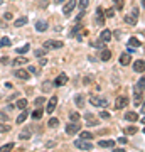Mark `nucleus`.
<instances>
[{"instance_id": "nucleus-1", "label": "nucleus", "mask_w": 145, "mask_h": 152, "mask_svg": "<svg viewBox=\"0 0 145 152\" xmlns=\"http://www.w3.org/2000/svg\"><path fill=\"white\" fill-rule=\"evenodd\" d=\"M138 9H137V7H135L133 10H132V14H130V15H125L123 17V20L127 22V24H128V26H137V22H138Z\"/></svg>"}, {"instance_id": "nucleus-2", "label": "nucleus", "mask_w": 145, "mask_h": 152, "mask_svg": "<svg viewBox=\"0 0 145 152\" xmlns=\"http://www.w3.org/2000/svg\"><path fill=\"white\" fill-rule=\"evenodd\" d=\"M63 46H64L63 41H46L44 42V49H59Z\"/></svg>"}, {"instance_id": "nucleus-3", "label": "nucleus", "mask_w": 145, "mask_h": 152, "mask_svg": "<svg viewBox=\"0 0 145 152\" xmlns=\"http://www.w3.org/2000/svg\"><path fill=\"white\" fill-rule=\"evenodd\" d=\"M74 145L78 147V149H83V151H91L93 145L90 144L88 140H83V139H79V140H74Z\"/></svg>"}, {"instance_id": "nucleus-4", "label": "nucleus", "mask_w": 145, "mask_h": 152, "mask_svg": "<svg viewBox=\"0 0 145 152\" xmlns=\"http://www.w3.org/2000/svg\"><path fill=\"white\" fill-rule=\"evenodd\" d=\"M79 132V125L76 124V122H69V124L66 125V134H69V135H74Z\"/></svg>"}, {"instance_id": "nucleus-5", "label": "nucleus", "mask_w": 145, "mask_h": 152, "mask_svg": "<svg viewBox=\"0 0 145 152\" xmlns=\"http://www.w3.org/2000/svg\"><path fill=\"white\" fill-rule=\"evenodd\" d=\"M90 102H91V105H95V107H106V105H108V100H106V98L91 96V98H90Z\"/></svg>"}, {"instance_id": "nucleus-6", "label": "nucleus", "mask_w": 145, "mask_h": 152, "mask_svg": "<svg viewBox=\"0 0 145 152\" xmlns=\"http://www.w3.org/2000/svg\"><path fill=\"white\" fill-rule=\"evenodd\" d=\"M95 24H96V26H103V24H105V12H103L101 7H98L96 9V19H95Z\"/></svg>"}, {"instance_id": "nucleus-7", "label": "nucleus", "mask_w": 145, "mask_h": 152, "mask_svg": "<svg viewBox=\"0 0 145 152\" xmlns=\"http://www.w3.org/2000/svg\"><path fill=\"white\" fill-rule=\"evenodd\" d=\"M74 7H76L74 0H68V2H66V5L63 7V14H64V15H69L71 12L74 10Z\"/></svg>"}, {"instance_id": "nucleus-8", "label": "nucleus", "mask_w": 145, "mask_h": 152, "mask_svg": "<svg viewBox=\"0 0 145 152\" xmlns=\"http://www.w3.org/2000/svg\"><path fill=\"white\" fill-rule=\"evenodd\" d=\"M127 105H128V98L127 96H118L117 98V102H115V108L122 110V108H125Z\"/></svg>"}, {"instance_id": "nucleus-9", "label": "nucleus", "mask_w": 145, "mask_h": 152, "mask_svg": "<svg viewBox=\"0 0 145 152\" xmlns=\"http://www.w3.org/2000/svg\"><path fill=\"white\" fill-rule=\"evenodd\" d=\"M66 83H68V76H66L64 73H61V75L54 80V86H64Z\"/></svg>"}, {"instance_id": "nucleus-10", "label": "nucleus", "mask_w": 145, "mask_h": 152, "mask_svg": "<svg viewBox=\"0 0 145 152\" xmlns=\"http://www.w3.org/2000/svg\"><path fill=\"white\" fill-rule=\"evenodd\" d=\"M47 27H49V24L46 20H37L36 22V31H37V32H46Z\"/></svg>"}, {"instance_id": "nucleus-11", "label": "nucleus", "mask_w": 145, "mask_h": 152, "mask_svg": "<svg viewBox=\"0 0 145 152\" xmlns=\"http://www.w3.org/2000/svg\"><path fill=\"white\" fill-rule=\"evenodd\" d=\"M133 69L137 71V73H144V69H145V61H144V59L135 61V63H133Z\"/></svg>"}, {"instance_id": "nucleus-12", "label": "nucleus", "mask_w": 145, "mask_h": 152, "mask_svg": "<svg viewBox=\"0 0 145 152\" xmlns=\"http://www.w3.org/2000/svg\"><path fill=\"white\" fill-rule=\"evenodd\" d=\"M100 41H101V42H108V41H111V31L105 29V31L100 34Z\"/></svg>"}, {"instance_id": "nucleus-13", "label": "nucleus", "mask_w": 145, "mask_h": 152, "mask_svg": "<svg viewBox=\"0 0 145 152\" xmlns=\"http://www.w3.org/2000/svg\"><path fill=\"white\" fill-rule=\"evenodd\" d=\"M56 105H58V96H52L47 103V113H52L54 110H56Z\"/></svg>"}, {"instance_id": "nucleus-14", "label": "nucleus", "mask_w": 145, "mask_h": 152, "mask_svg": "<svg viewBox=\"0 0 145 152\" xmlns=\"http://www.w3.org/2000/svg\"><path fill=\"white\" fill-rule=\"evenodd\" d=\"M130 63H132V58H130V54H128V53H123V54L120 56V64L128 66Z\"/></svg>"}, {"instance_id": "nucleus-15", "label": "nucleus", "mask_w": 145, "mask_h": 152, "mask_svg": "<svg viewBox=\"0 0 145 152\" xmlns=\"http://www.w3.org/2000/svg\"><path fill=\"white\" fill-rule=\"evenodd\" d=\"M142 102H144V91L135 88V105H142Z\"/></svg>"}, {"instance_id": "nucleus-16", "label": "nucleus", "mask_w": 145, "mask_h": 152, "mask_svg": "<svg viewBox=\"0 0 145 152\" xmlns=\"http://www.w3.org/2000/svg\"><path fill=\"white\" fill-rule=\"evenodd\" d=\"M128 46L132 49H137V48H140V46H142V41H138L137 37H130L128 39Z\"/></svg>"}, {"instance_id": "nucleus-17", "label": "nucleus", "mask_w": 145, "mask_h": 152, "mask_svg": "<svg viewBox=\"0 0 145 152\" xmlns=\"http://www.w3.org/2000/svg\"><path fill=\"white\" fill-rule=\"evenodd\" d=\"M14 75H15L17 78H20V80H29V76H31L26 69H17L15 73H14Z\"/></svg>"}, {"instance_id": "nucleus-18", "label": "nucleus", "mask_w": 145, "mask_h": 152, "mask_svg": "<svg viewBox=\"0 0 145 152\" xmlns=\"http://www.w3.org/2000/svg\"><path fill=\"white\" fill-rule=\"evenodd\" d=\"M125 120L135 122V120H138V113H135V112H127V113H125Z\"/></svg>"}, {"instance_id": "nucleus-19", "label": "nucleus", "mask_w": 145, "mask_h": 152, "mask_svg": "<svg viewBox=\"0 0 145 152\" xmlns=\"http://www.w3.org/2000/svg\"><path fill=\"white\" fill-rule=\"evenodd\" d=\"M138 132V127H123V134L125 135H133Z\"/></svg>"}, {"instance_id": "nucleus-20", "label": "nucleus", "mask_w": 145, "mask_h": 152, "mask_svg": "<svg viewBox=\"0 0 145 152\" xmlns=\"http://www.w3.org/2000/svg\"><path fill=\"white\" fill-rule=\"evenodd\" d=\"M14 147H15V144H14V142H9V144H5V145L0 147V152H12L14 151Z\"/></svg>"}, {"instance_id": "nucleus-21", "label": "nucleus", "mask_w": 145, "mask_h": 152, "mask_svg": "<svg viewBox=\"0 0 145 152\" xmlns=\"http://www.w3.org/2000/svg\"><path fill=\"white\" fill-rule=\"evenodd\" d=\"M74 103H76V107H79V108H83V107H85V96H83V95H76V98H74Z\"/></svg>"}, {"instance_id": "nucleus-22", "label": "nucleus", "mask_w": 145, "mask_h": 152, "mask_svg": "<svg viewBox=\"0 0 145 152\" xmlns=\"http://www.w3.org/2000/svg\"><path fill=\"white\" fill-rule=\"evenodd\" d=\"M110 58H111V51L103 49V51H101V56H100V59H101V61H110Z\"/></svg>"}, {"instance_id": "nucleus-23", "label": "nucleus", "mask_w": 145, "mask_h": 152, "mask_svg": "<svg viewBox=\"0 0 145 152\" xmlns=\"http://www.w3.org/2000/svg\"><path fill=\"white\" fill-rule=\"evenodd\" d=\"M85 118H86V122H88V125H96L98 124V120L95 118L91 113H85Z\"/></svg>"}, {"instance_id": "nucleus-24", "label": "nucleus", "mask_w": 145, "mask_h": 152, "mask_svg": "<svg viewBox=\"0 0 145 152\" xmlns=\"http://www.w3.org/2000/svg\"><path fill=\"white\" fill-rule=\"evenodd\" d=\"M98 145L105 147V149H106V147H113V145H115V140H100V142H98Z\"/></svg>"}, {"instance_id": "nucleus-25", "label": "nucleus", "mask_w": 145, "mask_h": 152, "mask_svg": "<svg viewBox=\"0 0 145 152\" xmlns=\"http://www.w3.org/2000/svg\"><path fill=\"white\" fill-rule=\"evenodd\" d=\"M26 24H27V17H20V19H17V20L14 22L15 27H22V26H26Z\"/></svg>"}, {"instance_id": "nucleus-26", "label": "nucleus", "mask_w": 145, "mask_h": 152, "mask_svg": "<svg viewBox=\"0 0 145 152\" xmlns=\"http://www.w3.org/2000/svg\"><path fill=\"white\" fill-rule=\"evenodd\" d=\"M79 137H81V139H83V140H91V139H93V134H91V132H81V134H79Z\"/></svg>"}, {"instance_id": "nucleus-27", "label": "nucleus", "mask_w": 145, "mask_h": 152, "mask_svg": "<svg viewBox=\"0 0 145 152\" xmlns=\"http://www.w3.org/2000/svg\"><path fill=\"white\" fill-rule=\"evenodd\" d=\"M27 117H29V112H22V113L17 117V124H24Z\"/></svg>"}, {"instance_id": "nucleus-28", "label": "nucleus", "mask_w": 145, "mask_h": 152, "mask_svg": "<svg viewBox=\"0 0 145 152\" xmlns=\"http://www.w3.org/2000/svg\"><path fill=\"white\" fill-rule=\"evenodd\" d=\"M29 137H31V130H29V129H26V130L20 132L19 139H20V140H26V139H29Z\"/></svg>"}, {"instance_id": "nucleus-29", "label": "nucleus", "mask_w": 145, "mask_h": 152, "mask_svg": "<svg viewBox=\"0 0 145 152\" xmlns=\"http://www.w3.org/2000/svg\"><path fill=\"white\" fill-rule=\"evenodd\" d=\"M26 107H27V100H24V98H20V100H17V108L26 110Z\"/></svg>"}, {"instance_id": "nucleus-30", "label": "nucleus", "mask_w": 145, "mask_h": 152, "mask_svg": "<svg viewBox=\"0 0 145 152\" xmlns=\"http://www.w3.org/2000/svg\"><path fill=\"white\" fill-rule=\"evenodd\" d=\"M27 61H29L27 58H24V56H20V58H17L15 61H12V64H14V66H17V64H24V63H27Z\"/></svg>"}, {"instance_id": "nucleus-31", "label": "nucleus", "mask_w": 145, "mask_h": 152, "mask_svg": "<svg viewBox=\"0 0 145 152\" xmlns=\"http://www.w3.org/2000/svg\"><path fill=\"white\" fill-rule=\"evenodd\" d=\"M42 113H44V112H42V110H41V107H39L37 110H34V112H32V118L39 120V118H41V117H42Z\"/></svg>"}, {"instance_id": "nucleus-32", "label": "nucleus", "mask_w": 145, "mask_h": 152, "mask_svg": "<svg viewBox=\"0 0 145 152\" xmlns=\"http://www.w3.org/2000/svg\"><path fill=\"white\" fill-rule=\"evenodd\" d=\"M29 49H31V46H29V44H24V46H20V48L17 49V53H19V54H26Z\"/></svg>"}, {"instance_id": "nucleus-33", "label": "nucleus", "mask_w": 145, "mask_h": 152, "mask_svg": "<svg viewBox=\"0 0 145 152\" xmlns=\"http://www.w3.org/2000/svg\"><path fill=\"white\" fill-rule=\"evenodd\" d=\"M51 85H52V83H51V81H44V83H42V86H41V88H42V91H44V93L51 91V88H52V86H51Z\"/></svg>"}, {"instance_id": "nucleus-34", "label": "nucleus", "mask_w": 145, "mask_h": 152, "mask_svg": "<svg viewBox=\"0 0 145 152\" xmlns=\"http://www.w3.org/2000/svg\"><path fill=\"white\" fill-rule=\"evenodd\" d=\"M10 46V39L9 37H2V41H0V48H9Z\"/></svg>"}, {"instance_id": "nucleus-35", "label": "nucleus", "mask_w": 145, "mask_h": 152, "mask_svg": "<svg viewBox=\"0 0 145 152\" xmlns=\"http://www.w3.org/2000/svg\"><path fill=\"white\" fill-rule=\"evenodd\" d=\"M81 117H79V113H76V112H71L69 113V122H78Z\"/></svg>"}, {"instance_id": "nucleus-36", "label": "nucleus", "mask_w": 145, "mask_h": 152, "mask_svg": "<svg viewBox=\"0 0 145 152\" xmlns=\"http://www.w3.org/2000/svg\"><path fill=\"white\" fill-rule=\"evenodd\" d=\"M113 4H115V9H117V10H122V9H123V0H113Z\"/></svg>"}, {"instance_id": "nucleus-37", "label": "nucleus", "mask_w": 145, "mask_h": 152, "mask_svg": "<svg viewBox=\"0 0 145 152\" xmlns=\"http://www.w3.org/2000/svg\"><path fill=\"white\" fill-rule=\"evenodd\" d=\"M46 51L47 49H37V51H34V54H36V58H42V56H46Z\"/></svg>"}, {"instance_id": "nucleus-38", "label": "nucleus", "mask_w": 145, "mask_h": 152, "mask_svg": "<svg viewBox=\"0 0 145 152\" xmlns=\"http://www.w3.org/2000/svg\"><path fill=\"white\" fill-rule=\"evenodd\" d=\"M47 125H49V127H56V125H59V118H54V117H52V118L47 122Z\"/></svg>"}, {"instance_id": "nucleus-39", "label": "nucleus", "mask_w": 145, "mask_h": 152, "mask_svg": "<svg viewBox=\"0 0 145 152\" xmlns=\"http://www.w3.org/2000/svg\"><path fill=\"white\" fill-rule=\"evenodd\" d=\"M88 4H90V0H79V9L81 10H86Z\"/></svg>"}, {"instance_id": "nucleus-40", "label": "nucleus", "mask_w": 145, "mask_h": 152, "mask_svg": "<svg viewBox=\"0 0 145 152\" xmlns=\"http://www.w3.org/2000/svg\"><path fill=\"white\" fill-rule=\"evenodd\" d=\"M44 102H46V100H44V96H39V98H36V107H42L44 105Z\"/></svg>"}, {"instance_id": "nucleus-41", "label": "nucleus", "mask_w": 145, "mask_h": 152, "mask_svg": "<svg viewBox=\"0 0 145 152\" xmlns=\"http://www.w3.org/2000/svg\"><path fill=\"white\" fill-rule=\"evenodd\" d=\"M81 29V24H76L74 27L71 29V32H69V36H76V32H78V31H79Z\"/></svg>"}, {"instance_id": "nucleus-42", "label": "nucleus", "mask_w": 145, "mask_h": 152, "mask_svg": "<svg viewBox=\"0 0 145 152\" xmlns=\"http://www.w3.org/2000/svg\"><path fill=\"white\" fill-rule=\"evenodd\" d=\"M144 83H145V80H144V78H140V81L137 83V86H135V88H137V90H142V91H144Z\"/></svg>"}, {"instance_id": "nucleus-43", "label": "nucleus", "mask_w": 145, "mask_h": 152, "mask_svg": "<svg viewBox=\"0 0 145 152\" xmlns=\"http://www.w3.org/2000/svg\"><path fill=\"white\" fill-rule=\"evenodd\" d=\"M105 15H106L108 19H113V15H115V10H113V9H108V10L105 12Z\"/></svg>"}, {"instance_id": "nucleus-44", "label": "nucleus", "mask_w": 145, "mask_h": 152, "mask_svg": "<svg viewBox=\"0 0 145 152\" xmlns=\"http://www.w3.org/2000/svg\"><path fill=\"white\" fill-rule=\"evenodd\" d=\"M10 130V127H7V125H2L0 124V134H2V132H9Z\"/></svg>"}, {"instance_id": "nucleus-45", "label": "nucleus", "mask_w": 145, "mask_h": 152, "mask_svg": "<svg viewBox=\"0 0 145 152\" xmlns=\"http://www.w3.org/2000/svg\"><path fill=\"white\" fill-rule=\"evenodd\" d=\"M47 4H49V0H41V2H39V7L46 9V7H47Z\"/></svg>"}, {"instance_id": "nucleus-46", "label": "nucleus", "mask_w": 145, "mask_h": 152, "mask_svg": "<svg viewBox=\"0 0 145 152\" xmlns=\"http://www.w3.org/2000/svg\"><path fill=\"white\" fill-rule=\"evenodd\" d=\"M0 120H4V122H7L9 120V115L4 113V112H0Z\"/></svg>"}, {"instance_id": "nucleus-47", "label": "nucleus", "mask_w": 145, "mask_h": 152, "mask_svg": "<svg viewBox=\"0 0 145 152\" xmlns=\"http://www.w3.org/2000/svg\"><path fill=\"white\" fill-rule=\"evenodd\" d=\"M0 63H2V64H9L10 61H9V58H7V56H4V58H0Z\"/></svg>"}, {"instance_id": "nucleus-48", "label": "nucleus", "mask_w": 145, "mask_h": 152, "mask_svg": "<svg viewBox=\"0 0 145 152\" xmlns=\"http://www.w3.org/2000/svg\"><path fill=\"white\" fill-rule=\"evenodd\" d=\"M117 140H118L120 144H127V142H128L127 140V137H120V139H117Z\"/></svg>"}, {"instance_id": "nucleus-49", "label": "nucleus", "mask_w": 145, "mask_h": 152, "mask_svg": "<svg viewBox=\"0 0 145 152\" xmlns=\"http://www.w3.org/2000/svg\"><path fill=\"white\" fill-rule=\"evenodd\" d=\"M101 118H110V113H108V112H101Z\"/></svg>"}, {"instance_id": "nucleus-50", "label": "nucleus", "mask_w": 145, "mask_h": 152, "mask_svg": "<svg viewBox=\"0 0 145 152\" xmlns=\"http://www.w3.org/2000/svg\"><path fill=\"white\" fill-rule=\"evenodd\" d=\"M27 73H36V68H34V66H29V71H27Z\"/></svg>"}, {"instance_id": "nucleus-51", "label": "nucleus", "mask_w": 145, "mask_h": 152, "mask_svg": "<svg viewBox=\"0 0 145 152\" xmlns=\"http://www.w3.org/2000/svg\"><path fill=\"white\" fill-rule=\"evenodd\" d=\"M5 19H7V20H10V19H12V14H10V12H7V14H5Z\"/></svg>"}, {"instance_id": "nucleus-52", "label": "nucleus", "mask_w": 145, "mask_h": 152, "mask_svg": "<svg viewBox=\"0 0 145 152\" xmlns=\"http://www.w3.org/2000/svg\"><path fill=\"white\" fill-rule=\"evenodd\" d=\"M115 152H125L123 149H115Z\"/></svg>"}, {"instance_id": "nucleus-53", "label": "nucleus", "mask_w": 145, "mask_h": 152, "mask_svg": "<svg viewBox=\"0 0 145 152\" xmlns=\"http://www.w3.org/2000/svg\"><path fill=\"white\" fill-rule=\"evenodd\" d=\"M63 2H64V0H56V4H63Z\"/></svg>"}]
</instances>
